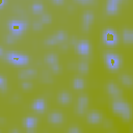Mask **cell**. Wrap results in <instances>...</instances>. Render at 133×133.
Segmentation results:
<instances>
[{"instance_id": "24", "label": "cell", "mask_w": 133, "mask_h": 133, "mask_svg": "<svg viewBox=\"0 0 133 133\" xmlns=\"http://www.w3.org/2000/svg\"><path fill=\"white\" fill-rule=\"evenodd\" d=\"M7 89V83H6V79L3 76H0V90L1 91H6Z\"/></svg>"}, {"instance_id": "33", "label": "cell", "mask_w": 133, "mask_h": 133, "mask_svg": "<svg viewBox=\"0 0 133 133\" xmlns=\"http://www.w3.org/2000/svg\"><path fill=\"white\" fill-rule=\"evenodd\" d=\"M5 4V0H0V8Z\"/></svg>"}, {"instance_id": "19", "label": "cell", "mask_w": 133, "mask_h": 133, "mask_svg": "<svg viewBox=\"0 0 133 133\" xmlns=\"http://www.w3.org/2000/svg\"><path fill=\"white\" fill-rule=\"evenodd\" d=\"M57 58H58V57H57L56 54H54V53H49V54L46 55L45 60H46V62H47L49 65H52V64H54V63H57V61H58Z\"/></svg>"}, {"instance_id": "18", "label": "cell", "mask_w": 133, "mask_h": 133, "mask_svg": "<svg viewBox=\"0 0 133 133\" xmlns=\"http://www.w3.org/2000/svg\"><path fill=\"white\" fill-rule=\"evenodd\" d=\"M123 39L127 44H131L133 42V32L131 29H125L123 31Z\"/></svg>"}, {"instance_id": "7", "label": "cell", "mask_w": 133, "mask_h": 133, "mask_svg": "<svg viewBox=\"0 0 133 133\" xmlns=\"http://www.w3.org/2000/svg\"><path fill=\"white\" fill-rule=\"evenodd\" d=\"M107 91H108V94L114 100H119L122 98V91H121V89L114 83H112V82L107 85Z\"/></svg>"}, {"instance_id": "34", "label": "cell", "mask_w": 133, "mask_h": 133, "mask_svg": "<svg viewBox=\"0 0 133 133\" xmlns=\"http://www.w3.org/2000/svg\"><path fill=\"white\" fill-rule=\"evenodd\" d=\"M109 1H112V2H114V3H117V4H119V3L122 2V0H109Z\"/></svg>"}, {"instance_id": "3", "label": "cell", "mask_w": 133, "mask_h": 133, "mask_svg": "<svg viewBox=\"0 0 133 133\" xmlns=\"http://www.w3.org/2000/svg\"><path fill=\"white\" fill-rule=\"evenodd\" d=\"M104 59H105V63L107 68L111 71H116L121 66L122 59L118 55L114 53H106L104 56Z\"/></svg>"}, {"instance_id": "25", "label": "cell", "mask_w": 133, "mask_h": 133, "mask_svg": "<svg viewBox=\"0 0 133 133\" xmlns=\"http://www.w3.org/2000/svg\"><path fill=\"white\" fill-rule=\"evenodd\" d=\"M41 22H42V23H45V24L50 23V22H51V16L48 15V14L42 15V17H41Z\"/></svg>"}, {"instance_id": "9", "label": "cell", "mask_w": 133, "mask_h": 133, "mask_svg": "<svg viewBox=\"0 0 133 133\" xmlns=\"http://www.w3.org/2000/svg\"><path fill=\"white\" fill-rule=\"evenodd\" d=\"M88 104V99L86 96H80L78 99V104H77V112L79 114H83L85 112V109Z\"/></svg>"}, {"instance_id": "32", "label": "cell", "mask_w": 133, "mask_h": 133, "mask_svg": "<svg viewBox=\"0 0 133 133\" xmlns=\"http://www.w3.org/2000/svg\"><path fill=\"white\" fill-rule=\"evenodd\" d=\"M77 2H79V3H82V4H86V3H88L90 0H76Z\"/></svg>"}, {"instance_id": "21", "label": "cell", "mask_w": 133, "mask_h": 133, "mask_svg": "<svg viewBox=\"0 0 133 133\" xmlns=\"http://www.w3.org/2000/svg\"><path fill=\"white\" fill-rule=\"evenodd\" d=\"M31 8H32V11L34 14H36V15L42 14L43 10H44V6H43L42 3H33L32 6H31Z\"/></svg>"}, {"instance_id": "23", "label": "cell", "mask_w": 133, "mask_h": 133, "mask_svg": "<svg viewBox=\"0 0 133 133\" xmlns=\"http://www.w3.org/2000/svg\"><path fill=\"white\" fill-rule=\"evenodd\" d=\"M78 71L80 72V73H86L87 71H88V64H87V62H85V61H81V62H79V64H78Z\"/></svg>"}, {"instance_id": "8", "label": "cell", "mask_w": 133, "mask_h": 133, "mask_svg": "<svg viewBox=\"0 0 133 133\" xmlns=\"http://www.w3.org/2000/svg\"><path fill=\"white\" fill-rule=\"evenodd\" d=\"M89 50H90V47H89V43L87 41H80L78 44H77V52L80 54V55H88L89 53Z\"/></svg>"}, {"instance_id": "35", "label": "cell", "mask_w": 133, "mask_h": 133, "mask_svg": "<svg viewBox=\"0 0 133 133\" xmlns=\"http://www.w3.org/2000/svg\"><path fill=\"white\" fill-rule=\"evenodd\" d=\"M3 55V49L0 47V56H2Z\"/></svg>"}, {"instance_id": "12", "label": "cell", "mask_w": 133, "mask_h": 133, "mask_svg": "<svg viewBox=\"0 0 133 133\" xmlns=\"http://www.w3.org/2000/svg\"><path fill=\"white\" fill-rule=\"evenodd\" d=\"M102 121V114L98 111H91L87 114V122L89 124H99Z\"/></svg>"}, {"instance_id": "10", "label": "cell", "mask_w": 133, "mask_h": 133, "mask_svg": "<svg viewBox=\"0 0 133 133\" xmlns=\"http://www.w3.org/2000/svg\"><path fill=\"white\" fill-rule=\"evenodd\" d=\"M92 21H94V14L90 12V11L84 12L83 18H82V24H83L82 27H83V29L84 30H87L89 28L90 24L92 23Z\"/></svg>"}, {"instance_id": "30", "label": "cell", "mask_w": 133, "mask_h": 133, "mask_svg": "<svg viewBox=\"0 0 133 133\" xmlns=\"http://www.w3.org/2000/svg\"><path fill=\"white\" fill-rule=\"evenodd\" d=\"M69 132L70 133H80V130L77 127H72L69 129Z\"/></svg>"}, {"instance_id": "13", "label": "cell", "mask_w": 133, "mask_h": 133, "mask_svg": "<svg viewBox=\"0 0 133 133\" xmlns=\"http://www.w3.org/2000/svg\"><path fill=\"white\" fill-rule=\"evenodd\" d=\"M32 108L33 110H35L38 113H42L45 111L46 109V102L43 99H36L33 103H32Z\"/></svg>"}, {"instance_id": "11", "label": "cell", "mask_w": 133, "mask_h": 133, "mask_svg": "<svg viewBox=\"0 0 133 133\" xmlns=\"http://www.w3.org/2000/svg\"><path fill=\"white\" fill-rule=\"evenodd\" d=\"M23 124H24V127H25L29 132H31V131H33L34 128L36 127V125H37V119H36L35 117H33V116H28V117H26V118L24 119Z\"/></svg>"}, {"instance_id": "17", "label": "cell", "mask_w": 133, "mask_h": 133, "mask_svg": "<svg viewBox=\"0 0 133 133\" xmlns=\"http://www.w3.org/2000/svg\"><path fill=\"white\" fill-rule=\"evenodd\" d=\"M58 102L61 103V104H69L71 102V95L66 91H61L59 95H58V98H57Z\"/></svg>"}, {"instance_id": "16", "label": "cell", "mask_w": 133, "mask_h": 133, "mask_svg": "<svg viewBox=\"0 0 133 133\" xmlns=\"http://www.w3.org/2000/svg\"><path fill=\"white\" fill-rule=\"evenodd\" d=\"M36 74V71L33 70V69H26L24 71H22L19 75V77L21 79H27V78H31V77H34Z\"/></svg>"}, {"instance_id": "28", "label": "cell", "mask_w": 133, "mask_h": 133, "mask_svg": "<svg viewBox=\"0 0 133 133\" xmlns=\"http://www.w3.org/2000/svg\"><path fill=\"white\" fill-rule=\"evenodd\" d=\"M22 87H23L24 89H30V88L32 87V84H31V82L24 81V82L22 83Z\"/></svg>"}, {"instance_id": "4", "label": "cell", "mask_w": 133, "mask_h": 133, "mask_svg": "<svg viewBox=\"0 0 133 133\" xmlns=\"http://www.w3.org/2000/svg\"><path fill=\"white\" fill-rule=\"evenodd\" d=\"M8 27H9L11 33H14L16 35H20L26 29L27 24H26V22L21 21V20H11L8 23Z\"/></svg>"}, {"instance_id": "14", "label": "cell", "mask_w": 133, "mask_h": 133, "mask_svg": "<svg viewBox=\"0 0 133 133\" xmlns=\"http://www.w3.org/2000/svg\"><path fill=\"white\" fill-rule=\"evenodd\" d=\"M48 121L51 124H60L63 121V116L60 112H52L51 114H49Z\"/></svg>"}, {"instance_id": "26", "label": "cell", "mask_w": 133, "mask_h": 133, "mask_svg": "<svg viewBox=\"0 0 133 133\" xmlns=\"http://www.w3.org/2000/svg\"><path fill=\"white\" fill-rule=\"evenodd\" d=\"M18 36V35H17ZM6 41H7V43H9V44H12L15 41H16V34H14V33H11V34H8L7 36H6Z\"/></svg>"}, {"instance_id": "22", "label": "cell", "mask_w": 133, "mask_h": 133, "mask_svg": "<svg viewBox=\"0 0 133 133\" xmlns=\"http://www.w3.org/2000/svg\"><path fill=\"white\" fill-rule=\"evenodd\" d=\"M121 81H122V83H124L127 86L132 85V78L129 75H122L121 76Z\"/></svg>"}, {"instance_id": "27", "label": "cell", "mask_w": 133, "mask_h": 133, "mask_svg": "<svg viewBox=\"0 0 133 133\" xmlns=\"http://www.w3.org/2000/svg\"><path fill=\"white\" fill-rule=\"evenodd\" d=\"M51 66V70L54 72V73H58V72H60V70H61V68H60V65L58 64V63H54V64H52V65H50Z\"/></svg>"}, {"instance_id": "2", "label": "cell", "mask_w": 133, "mask_h": 133, "mask_svg": "<svg viewBox=\"0 0 133 133\" xmlns=\"http://www.w3.org/2000/svg\"><path fill=\"white\" fill-rule=\"evenodd\" d=\"M6 59L7 61H9L15 65H25L29 61V58L27 55L16 53V52H8L6 54Z\"/></svg>"}, {"instance_id": "29", "label": "cell", "mask_w": 133, "mask_h": 133, "mask_svg": "<svg viewBox=\"0 0 133 133\" xmlns=\"http://www.w3.org/2000/svg\"><path fill=\"white\" fill-rule=\"evenodd\" d=\"M42 27H43L42 22H36L33 24V29H35V30H39V29H42Z\"/></svg>"}, {"instance_id": "20", "label": "cell", "mask_w": 133, "mask_h": 133, "mask_svg": "<svg viewBox=\"0 0 133 133\" xmlns=\"http://www.w3.org/2000/svg\"><path fill=\"white\" fill-rule=\"evenodd\" d=\"M85 86V83H84V80L81 79V78H75L73 80V87L76 88V89H82L83 87Z\"/></svg>"}, {"instance_id": "15", "label": "cell", "mask_w": 133, "mask_h": 133, "mask_svg": "<svg viewBox=\"0 0 133 133\" xmlns=\"http://www.w3.org/2000/svg\"><path fill=\"white\" fill-rule=\"evenodd\" d=\"M106 11L109 15H115L118 11V4L117 3H114L112 1L107 0V3H106Z\"/></svg>"}, {"instance_id": "1", "label": "cell", "mask_w": 133, "mask_h": 133, "mask_svg": "<svg viewBox=\"0 0 133 133\" xmlns=\"http://www.w3.org/2000/svg\"><path fill=\"white\" fill-rule=\"evenodd\" d=\"M112 110L114 113L119 114L125 121H128L131 117V108L127 102L114 100L112 102Z\"/></svg>"}, {"instance_id": "31", "label": "cell", "mask_w": 133, "mask_h": 133, "mask_svg": "<svg viewBox=\"0 0 133 133\" xmlns=\"http://www.w3.org/2000/svg\"><path fill=\"white\" fill-rule=\"evenodd\" d=\"M63 1H64V0H52V2L55 3V4H62Z\"/></svg>"}, {"instance_id": "6", "label": "cell", "mask_w": 133, "mask_h": 133, "mask_svg": "<svg viewBox=\"0 0 133 133\" xmlns=\"http://www.w3.org/2000/svg\"><path fill=\"white\" fill-rule=\"evenodd\" d=\"M65 38H66V33H65L64 31H62V30H59V31H57L53 36L47 38L45 43H46V45H55V44H57V43L63 42Z\"/></svg>"}, {"instance_id": "5", "label": "cell", "mask_w": 133, "mask_h": 133, "mask_svg": "<svg viewBox=\"0 0 133 133\" xmlns=\"http://www.w3.org/2000/svg\"><path fill=\"white\" fill-rule=\"evenodd\" d=\"M103 41L108 46H114L118 42L117 33L113 29H105L103 31Z\"/></svg>"}]
</instances>
